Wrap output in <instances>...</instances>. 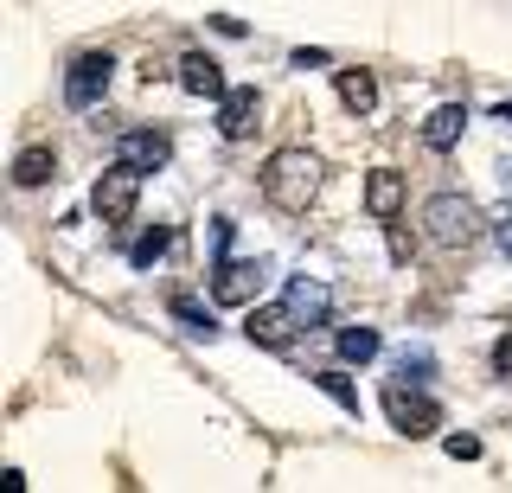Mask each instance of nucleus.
Here are the masks:
<instances>
[{"label": "nucleus", "mask_w": 512, "mask_h": 493, "mask_svg": "<svg viewBox=\"0 0 512 493\" xmlns=\"http://www.w3.org/2000/svg\"><path fill=\"white\" fill-rule=\"evenodd\" d=\"M314 193H320V161L308 148H276L263 161V199L276 212H308Z\"/></svg>", "instance_id": "1"}, {"label": "nucleus", "mask_w": 512, "mask_h": 493, "mask_svg": "<svg viewBox=\"0 0 512 493\" xmlns=\"http://www.w3.org/2000/svg\"><path fill=\"white\" fill-rule=\"evenodd\" d=\"M423 225H429V237H436L442 250H468V244H480V237H487L480 205L461 199V193H436V199L423 205Z\"/></svg>", "instance_id": "2"}, {"label": "nucleus", "mask_w": 512, "mask_h": 493, "mask_svg": "<svg viewBox=\"0 0 512 493\" xmlns=\"http://www.w3.org/2000/svg\"><path fill=\"white\" fill-rule=\"evenodd\" d=\"M135 199H141V167H128V161H116L90 186V212L103 218V225H128V218H135Z\"/></svg>", "instance_id": "3"}, {"label": "nucleus", "mask_w": 512, "mask_h": 493, "mask_svg": "<svg viewBox=\"0 0 512 493\" xmlns=\"http://www.w3.org/2000/svg\"><path fill=\"white\" fill-rule=\"evenodd\" d=\"M109 77H116V58H109V52L71 58V71H64V103H71V109H96L109 97Z\"/></svg>", "instance_id": "4"}, {"label": "nucleus", "mask_w": 512, "mask_h": 493, "mask_svg": "<svg viewBox=\"0 0 512 493\" xmlns=\"http://www.w3.org/2000/svg\"><path fill=\"white\" fill-rule=\"evenodd\" d=\"M263 282H269V263H237V257H218V269H212V301H224V308H256Z\"/></svg>", "instance_id": "5"}, {"label": "nucleus", "mask_w": 512, "mask_h": 493, "mask_svg": "<svg viewBox=\"0 0 512 493\" xmlns=\"http://www.w3.org/2000/svg\"><path fill=\"white\" fill-rule=\"evenodd\" d=\"M384 417H391V429H404V436H429V429H442V410L423 397V385H404V378L384 391Z\"/></svg>", "instance_id": "6"}, {"label": "nucleus", "mask_w": 512, "mask_h": 493, "mask_svg": "<svg viewBox=\"0 0 512 493\" xmlns=\"http://www.w3.org/2000/svg\"><path fill=\"white\" fill-rule=\"evenodd\" d=\"M256 109H263L256 84L224 90V103H218V135H224V141H244V135H256Z\"/></svg>", "instance_id": "7"}, {"label": "nucleus", "mask_w": 512, "mask_h": 493, "mask_svg": "<svg viewBox=\"0 0 512 493\" xmlns=\"http://www.w3.org/2000/svg\"><path fill=\"white\" fill-rule=\"evenodd\" d=\"M116 161L141 167V173H160V167L173 161V141L160 135V129H128V135L116 141Z\"/></svg>", "instance_id": "8"}, {"label": "nucleus", "mask_w": 512, "mask_h": 493, "mask_svg": "<svg viewBox=\"0 0 512 493\" xmlns=\"http://www.w3.org/2000/svg\"><path fill=\"white\" fill-rule=\"evenodd\" d=\"M282 301L295 308V321H301V327H327V314H333V295H327V282H314V276H295Z\"/></svg>", "instance_id": "9"}, {"label": "nucleus", "mask_w": 512, "mask_h": 493, "mask_svg": "<svg viewBox=\"0 0 512 493\" xmlns=\"http://www.w3.org/2000/svg\"><path fill=\"white\" fill-rule=\"evenodd\" d=\"M180 90L186 97H212V103H224V71H218V58H205V52H186L180 58Z\"/></svg>", "instance_id": "10"}, {"label": "nucleus", "mask_w": 512, "mask_h": 493, "mask_svg": "<svg viewBox=\"0 0 512 493\" xmlns=\"http://www.w3.org/2000/svg\"><path fill=\"white\" fill-rule=\"evenodd\" d=\"M295 327H301V321H295V308H288V301H282V308H250V321H244L250 340H256V346H276V353L295 340Z\"/></svg>", "instance_id": "11"}, {"label": "nucleus", "mask_w": 512, "mask_h": 493, "mask_svg": "<svg viewBox=\"0 0 512 493\" xmlns=\"http://www.w3.org/2000/svg\"><path fill=\"white\" fill-rule=\"evenodd\" d=\"M397 205H404V173L378 167L372 180H365V212H372V218H397Z\"/></svg>", "instance_id": "12"}, {"label": "nucleus", "mask_w": 512, "mask_h": 493, "mask_svg": "<svg viewBox=\"0 0 512 493\" xmlns=\"http://www.w3.org/2000/svg\"><path fill=\"white\" fill-rule=\"evenodd\" d=\"M333 90H340V103L352 116H372L378 109V77L372 71H333Z\"/></svg>", "instance_id": "13"}, {"label": "nucleus", "mask_w": 512, "mask_h": 493, "mask_svg": "<svg viewBox=\"0 0 512 493\" xmlns=\"http://www.w3.org/2000/svg\"><path fill=\"white\" fill-rule=\"evenodd\" d=\"M461 129H468V109H461V103H442L436 116L423 122V141H429V148H436V154H448V148H455V141H461Z\"/></svg>", "instance_id": "14"}, {"label": "nucleus", "mask_w": 512, "mask_h": 493, "mask_svg": "<svg viewBox=\"0 0 512 493\" xmlns=\"http://www.w3.org/2000/svg\"><path fill=\"white\" fill-rule=\"evenodd\" d=\"M58 173V154L52 148H26L20 161H13V186H20V193H32V186H45Z\"/></svg>", "instance_id": "15"}, {"label": "nucleus", "mask_w": 512, "mask_h": 493, "mask_svg": "<svg viewBox=\"0 0 512 493\" xmlns=\"http://www.w3.org/2000/svg\"><path fill=\"white\" fill-rule=\"evenodd\" d=\"M173 321H180L192 340H218V321H212V308H199L192 295H173Z\"/></svg>", "instance_id": "16"}, {"label": "nucleus", "mask_w": 512, "mask_h": 493, "mask_svg": "<svg viewBox=\"0 0 512 493\" xmlns=\"http://www.w3.org/2000/svg\"><path fill=\"white\" fill-rule=\"evenodd\" d=\"M167 250H173V231H167V225H154V231H141L135 244H128V263H135V269H154L160 257H167Z\"/></svg>", "instance_id": "17"}, {"label": "nucleus", "mask_w": 512, "mask_h": 493, "mask_svg": "<svg viewBox=\"0 0 512 493\" xmlns=\"http://www.w3.org/2000/svg\"><path fill=\"white\" fill-rule=\"evenodd\" d=\"M378 353H384V340H378L372 327H346V333H340V359H346V365H372Z\"/></svg>", "instance_id": "18"}, {"label": "nucleus", "mask_w": 512, "mask_h": 493, "mask_svg": "<svg viewBox=\"0 0 512 493\" xmlns=\"http://www.w3.org/2000/svg\"><path fill=\"white\" fill-rule=\"evenodd\" d=\"M314 385H320V391H327V397H333V404H340V410H346V417H359V385H352V378H346V372H314Z\"/></svg>", "instance_id": "19"}, {"label": "nucleus", "mask_w": 512, "mask_h": 493, "mask_svg": "<svg viewBox=\"0 0 512 493\" xmlns=\"http://www.w3.org/2000/svg\"><path fill=\"white\" fill-rule=\"evenodd\" d=\"M429 372H436L429 353H404V359H397V378H410V385H429Z\"/></svg>", "instance_id": "20"}, {"label": "nucleus", "mask_w": 512, "mask_h": 493, "mask_svg": "<svg viewBox=\"0 0 512 493\" xmlns=\"http://www.w3.org/2000/svg\"><path fill=\"white\" fill-rule=\"evenodd\" d=\"M442 449L455 461H480V436H442Z\"/></svg>", "instance_id": "21"}, {"label": "nucleus", "mask_w": 512, "mask_h": 493, "mask_svg": "<svg viewBox=\"0 0 512 493\" xmlns=\"http://www.w3.org/2000/svg\"><path fill=\"white\" fill-rule=\"evenodd\" d=\"M493 372L512 378V333H500V340H493Z\"/></svg>", "instance_id": "22"}, {"label": "nucleus", "mask_w": 512, "mask_h": 493, "mask_svg": "<svg viewBox=\"0 0 512 493\" xmlns=\"http://www.w3.org/2000/svg\"><path fill=\"white\" fill-rule=\"evenodd\" d=\"M288 65H295V71H320V65H327V52H320V45H301Z\"/></svg>", "instance_id": "23"}, {"label": "nucleus", "mask_w": 512, "mask_h": 493, "mask_svg": "<svg viewBox=\"0 0 512 493\" xmlns=\"http://www.w3.org/2000/svg\"><path fill=\"white\" fill-rule=\"evenodd\" d=\"M231 231H237L231 218H218V225H212V250H218V257H224V250H231Z\"/></svg>", "instance_id": "24"}, {"label": "nucleus", "mask_w": 512, "mask_h": 493, "mask_svg": "<svg viewBox=\"0 0 512 493\" xmlns=\"http://www.w3.org/2000/svg\"><path fill=\"white\" fill-rule=\"evenodd\" d=\"M493 237H500V250H506V257H512V212L500 218V225H493Z\"/></svg>", "instance_id": "25"}, {"label": "nucleus", "mask_w": 512, "mask_h": 493, "mask_svg": "<svg viewBox=\"0 0 512 493\" xmlns=\"http://www.w3.org/2000/svg\"><path fill=\"white\" fill-rule=\"evenodd\" d=\"M493 122H506V129H512V103H500V109H493Z\"/></svg>", "instance_id": "26"}]
</instances>
